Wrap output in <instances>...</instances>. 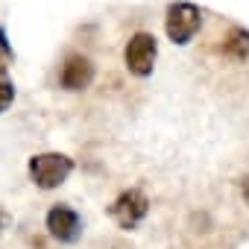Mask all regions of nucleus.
<instances>
[{
	"mask_svg": "<svg viewBox=\"0 0 249 249\" xmlns=\"http://www.w3.org/2000/svg\"><path fill=\"white\" fill-rule=\"evenodd\" d=\"M73 167H76L73 159L65 156V153H38V156H30L27 176L38 191H56L68 182Z\"/></svg>",
	"mask_w": 249,
	"mask_h": 249,
	"instance_id": "f257e3e1",
	"label": "nucleus"
},
{
	"mask_svg": "<svg viewBox=\"0 0 249 249\" xmlns=\"http://www.w3.org/2000/svg\"><path fill=\"white\" fill-rule=\"evenodd\" d=\"M202 30V9L188 0H176L164 12V33L176 47H185L196 38V33Z\"/></svg>",
	"mask_w": 249,
	"mask_h": 249,
	"instance_id": "f03ea898",
	"label": "nucleus"
},
{
	"mask_svg": "<svg viewBox=\"0 0 249 249\" xmlns=\"http://www.w3.org/2000/svg\"><path fill=\"white\" fill-rule=\"evenodd\" d=\"M150 214V196L141 191V188H126V191H120L111 205H108V217L114 220L117 229L123 231H135L144 217Z\"/></svg>",
	"mask_w": 249,
	"mask_h": 249,
	"instance_id": "7ed1b4c3",
	"label": "nucleus"
},
{
	"mask_svg": "<svg viewBox=\"0 0 249 249\" xmlns=\"http://www.w3.org/2000/svg\"><path fill=\"white\" fill-rule=\"evenodd\" d=\"M156 59H159V38L153 33H135L126 41L123 50V65L135 79H147L156 71Z\"/></svg>",
	"mask_w": 249,
	"mask_h": 249,
	"instance_id": "20e7f679",
	"label": "nucleus"
},
{
	"mask_svg": "<svg viewBox=\"0 0 249 249\" xmlns=\"http://www.w3.org/2000/svg\"><path fill=\"white\" fill-rule=\"evenodd\" d=\"M44 226H47L50 237L59 240V243H65V246H73V243L82 237V229H85L79 211L71 208L68 202L50 205V211H47V217H44Z\"/></svg>",
	"mask_w": 249,
	"mask_h": 249,
	"instance_id": "39448f33",
	"label": "nucleus"
},
{
	"mask_svg": "<svg viewBox=\"0 0 249 249\" xmlns=\"http://www.w3.org/2000/svg\"><path fill=\"white\" fill-rule=\"evenodd\" d=\"M97 76V65L85 56V53H71L65 62H62V71H59V85L71 94L76 91H85Z\"/></svg>",
	"mask_w": 249,
	"mask_h": 249,
	"instance_id": "423d86ee",
	"label": "nucleus"
},
{
	"mask_svg": "<svg viewBox=\"0 0 249 249\" xmlns=\"http://www.w3.org/2000/svg\"><path fill=\"white\" fill-rule=\"evenodd\" d=\"M223 53L231 56V59H249V30L231 27L229 38L223 41Z\"/></svg>",
	"mask_w": 249,
	"mask_h": 249,
	"instance_id": "0eeeda50",
	"label": "nucleus"
},
{
	"mask_svg": "<svg viewBox=\"0 0 249 249\" xmlns=\"http://www.w3.org/2000/svg\"><path fill=\"white\" fill-rule=\"evenodd\" d=\"M15 62V50H12V41L6 36V30L0 27V76L9 73V65Z\"/></svg>",
	"mask_w": 249,
	"mask_h": 249,
	"instance_id": "6e6552de",
	"label": "nucleus"
},
{
	"mask_svg": "<svg viewBox=\"0 0 249 249\" xmlns=\"http://www.w3.org/2000/svg\"><path fill=\"white\" fill-rule=\"evenodd\" d=\"M12 103H15V82L6 73V76H0V114H3Z\"/></svg>",
	"mask_w": 249,
	"mask_h": 249,
	"instance_id": "1a4fd4ad",
	"label": "nucleus"
},
{
	"mask_svg": "<svg viewBox=\"0 0 249 249\" xmlns=\"http://www.w3.org/2000/svg\"><path fill=\"white\" fill-rule=\"evenodd\" d=\"M9 226H12V214L6 208H0V231H6Z\"/></svg>",
	"mask_w": 249,
	"mask_h": 249,
	"instance_id": "9d476101",
	"label": "nucleus"
},
{
	"mask_svg": "<svg viewBox=\"0 0 249 249\" xmlns=\"http://www.w3.org/2000/svg\"><path fill=\"white\" fill-rule=\"evenodd\" d=\"M240 194H243V199H246V205H249V176L240 179Z\"/></svg>",
	"mask_w": 249,
	"mask_h": 249,
	"instance_id": "9b49d317",
	"label": "nucleus"
}]
</instances>
